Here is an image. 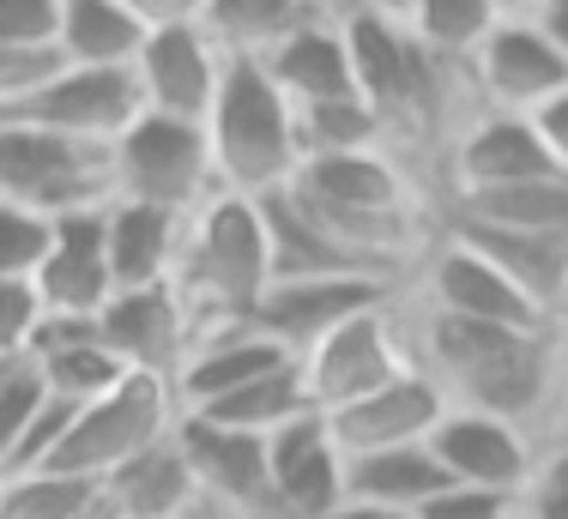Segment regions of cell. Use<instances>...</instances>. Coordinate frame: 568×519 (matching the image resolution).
<instances>
[{"instance_id":"obj_1","label":"cell","mask_w":568,"mask_h":519,"mask_svg":"<svg viewBox=\"0 0 568 519\" xmlns=\"http://www.w3.org/2000/svg\"><path fill=\"white\" fill-rule=\"evenodd\" d=\"M399 320H405L412 368H424L442 387V399L459 405V411L503 417L514 429L538 435V441H545V423L562 417V393H568L562 326H550V333H508V326L429 314L412 296H399Z\"/></svg>"},{"instance_id":"obj_2","label":"cell","mask_w":568,"mask_h":519,"mask_svg":"<svg viewBox=\"0 0 568 519\" xmlns=\"http://www.w3.org/2000/svg\"><path fill=\"white\" fill-rule=\"evenodd\" d=\"M170 291L182 296L194 338L224 333V326H254V308L273 291V242H266L261 200L212 194L187 217Z\"/></svg>"},{"instance_id":"obj_3","label":"cell","mask_w":568,"mask_h":519,"mask_svg":"<svg viewBox=\"0 0 568 519\" xmlns=\"http://www.w3.org/2000/svg\"><path fill=\"white\" fill-rule=\"evenodd\" d=\"M206 145H212V175L219 194L236 200H273L296 182L303 170V140L284 91L266 79V67L230 61L219 103L206 115Z\"/></svg>"},{"instance_id":"obj_4","label":"cell","mask_w":568,"mask_h":519,"mask_svg":"<svg viewBox=\"0 0 568 519\" xmlns=\"http://www.w3.org/2000/svg\"><path fill=\"white\" fill-rule=\"evenodd\" d=\"M0 200L37 217H73L115 206V163L110 145L67 140V133L31 128L0 115Z\"/></svg>"},{"instance_id":"obj_5","label":"cell","mask_w":568,"mask_h":519,"mask_svg":"<svg viewBox=\"0 0 568 519\" xmlns=\"http://www.w3.org/2000/svg\"><path fill=\"white\" fill-rule=\"evenodd\" d=\"M175 423H182V411H175L170 380L128 375L115 393L91 399L85 411L73 417V429H67V441L49 454L43 477H73V484L103 489L121 466H133L145 447H158L164 435H175Z\"/></svg>"},{"instance_id":"obj_6","label":"cell","mask_w":568,"mask_h":519,"mask_svg":"<svg viewBox=\"0 0 568 519\" xmlns=\"http://www.w3.org/2000/svg\"><path fill=\"white\" fill-rule=\"evenodd\" d=\"M296 368H303L308 411H321V417L345 411V405L382 393L387 380H399L405 368H412L405 320H399V291L387 296V303H375V308L339 320L327 338H315V345L296 357Z\"/></svg>"},{"instance_id":"obj_7","label":"cell","mask_w":568,"mask_h":519,"mask_svg":"<svg viewBox=\"0 0 568 519\" xmlns=\"http://www.w3.org/2000/svg\"><path fill=\"white\" fill-rule=\"evenodd\" d=\"M110 163H115V200H140V206H164V212L194 217L219 194L206 128L152 115V109L110 145Z\"/></svg>"},{"instance_id":"obj_8","label":"cell","mask_w":568,"mask_h":519,"mask_svg":"<svg viewBox=\"0 0 568 519\" xmlns=\"http://www.w3.org/2000/svg\"><path fill=\"white\" fill-rule=\"evenodd\" d=\"M405 296H412L417 308H429V314L478 320V326H508V333H550V326H557V320H545V314L526 303L490 260L471 254L459 236H448V230H436V242H429L424 260H417L412 291Z\"/></svg>"},{"instance_id":"obj_9","label":"cell","mask_w":568,"mask_h":519,"mask_svg":"<svg viewBox=\"0 0 568 519\" xmlns=\"http://www.w3.org/2000/svg\"><path fill=\"white\" fill-rule=\"evenodd\" d=\"M140 115H145L140 79L110 73V67H55L31 98L7 109V121H31V128L91 140V145H115Z\"/></svg>"},{"instance_id":"obj_10","label":"cell","mask_w":568,"mask_h":519,"mask_svg":"<svg viewBox=\"0 0 568 519\" xmlns=\"http://www.w3.org/2000/svg\"><path fill=\"white\" fill-rule=\"evenodd\" d=\"M545 175H562V170L550 157L545 133L532 128V115L478 109L442 152V200L490 194V187H514V182H545Z\"/></svg>"},{"instance_id":"obj_11","label":"cell","mask_w":568,"mask_h":519,"mask_svg":"<svg viewBox=\"0 0 568 519\" xmlns=\"http://www.w3.org/2000/svg\"><path fill=\"white\" fill-rule=\"evenodd\" d=\"M471 85H478L484 109L538 115L545 103H557L568 91V61L526 12H514V19H503L490 37H484L478 61H471Z\"/></svg>"},{"instance_id":"obj_12","label":"cell","mask_w":568,"mask_h":519,"mask_svg":"<svg viewBox=\"0 0 568 519\" xmlns=\"http://www.w3.org/2000/svg\"><path fill=\"white\" fill-rule=\"evenodd\" d=\"M224 54L212 49V37L200 24H175V31H152L133 61V79H140V103L152 115H170V121H194L206 128L212 103H219V85H224Z\"/></svg>"},{"instance_id":"obj_13","label":"cell","mask_w":568,"mask_h":519,"mask_svg":"<svg viewBox=\"0 0 568 519\" xmlns=\"http://www.w3.org/2000/svg\"><path fill=\"white\" fill-rule=\"evenodd\" d=\"M538 435L514 429L503 417L484 411H459L448 405V417L429 435V454L442 459V471L466 489H496V496H526V477L538 466Z\"/></svg>"},{"instance_id":"obj_14","label":"cell","mask_w":568,"mask_h":519,"mask_svg":"<svg viewBox=\"0 0 568 519\" xmlns=\"http://www.w3.org/2000/svg\"><path fill=\"white\" fill-rule=\"evenodd\" d=\"M98 338L128 375L175 380L187 345H194V320H187L182 296H175L170 284H152V291H115L98 314Z\"/></svg>"},{"instance_id":"obj_15","label":"cell","mask_w":568,"mask_h":519,"mask_svg":"<svg viewBox=\"0 0 568 519\" xmlns=\"http://www.w3.org/2000/svg\"><path fill=\"white\" fill-rule=\"evenodd\" d=\"M442 417H448L442 387L424 375V368H405V375L387 380L382 393L333 411L327 435H333V447H339L345 459H363V454H394V447H424Z\"/></svg>"},{"instance_id":"obj_16","label":"cell","mask_w":568,"mask_h":519,"mask_svg":"<svg viewBox=\"0 0 568 519\" xmlns=\"http://www.w3.org/2000/svg\"><path fill=\"white\" fill-rule=\"evenodd\" d=\"M175 441H182L187 466H194L200 501L230 508L242 519H278L273 471H266V435H236V429H212V423L182 417Z\"/></svg>"},{"instance_id":"obj_17","label":"cell","mask_w":568,"mask_h":519,"mask_svg":"<svg viewBox=\"0 0 568 519\" xmlns=\"http://www.w3.org/2000/svg\"><path fill=\"white\" fill-rule=\"evenodd\" d=\"M266 471H273L278 519H333L345 508V454L333 447L321 411L266 435Z\"/></svg>"},{"instance_id":"obj_18","label":"cell","mask_w":568,"mask_h":519,"mask_svg":"<svg viewBox=\"0 0 568 519\" xmlns=\"http://www.w3.org/2000/svg\"><path fill=\"white\" fill-rule=\"evenodd\" d=\"M103 212H110V206H103ZM103 212L55 217V230H49V254H43V266H37V278H31L43 314L98 320L103 303L115 296L110 242H103Z\"/></svg>"},{"instance_id":"obj_19","label":"cell","mask_w":568,"mask_h":519,"mask_svg":"<svg viewBox=\"0 0 568 519\" xmlns=\"http://www.w3.org/2000/svg\"><path fill=\"white\" fill-rule=\"evenodd\" d=\"M394 296V284L375 278H284L266 291V303L254 308V326H261L273 345H284L291 357H303L315 338H327L339 320L375 308Z\"/></svg>"},{"instance_id":"obj_20","label":"cell","mask_w":568,"mask_h":519,"mask_svg":"<svg viewBox=\"0 0 568 519\" xmlns=\"http://www.w3.org/2000/svg\"><path fill=\"white\" fill-rule=\"evenodd\" d=\"M296 363L284 345H273V338L261 333V326H224V333H206L187 345L182 368H175L170 393H175V411L194 417V411H212L219 399H230V393H242L248 380L273 375V368Z\"/></svg>"},{"instance_id":"obj_21","label":"cell","mask_w":568,"mask_h":519,"mask_svg":"<svg viewBox=\"0 0 568 519\" xmlns=\"http://www.w3.org/2000/svg\"><path fill=\"white\" fill-rule=\"evenodd\" d=\"M442 230L459 236L471 254H484L496 272L526 296L545 320L562 326V303H568V236H514V230H490V224H466V217L442 212Z\"/></svg>"},{"instance_id":"obj_22","label":"cell","mask_w":568,"mask_h":519,"mask_svg":"<svg viewBox=\"0 0 568 519\" xmlns=\"http://www.w3.org/2000/svg\"><path fill=\"white\" fill-rule=\"evenodd\" d=\"M266 79L284 91L291 109H333V103H363L357 79H351V54H345V31L339 12L303 24L278 54H266Z\"/></svg>"},{"instance_id":"obj_23","label":"cell","mask_w":568,"mask_h":519,"mask_svg":"<svg viewBox=\"0 0 568 519\" xmlns=\"http://www.w3.org/2000/svg\"><path fill=\"white\" fill-rule=\"evenodd\" d=\"M182 236H187L182 212L115 200V206L103 212V242H110L115 291H152V284H170L175 260H182Z\"/></svg>"},{"instance_id":"obj_24","label":"cell","mask_w":568,"mask_h":519,"mask_svg":"<svg viewBox=\"0 0 568 519\" xmlns=\"http://www.w3.org/2000/svg\"><path fill=\"white\" fill-rule=\"evenodd\" d=\"M327 19L315 0H206L200 12V31L212 37V49L224 61H254L261 67L266 54H278L303 24Z\"/></svg>"},{"instance_id":"obj_25","label":"cell","mask_w":568,"mask_h":519,"mask_svg":"<svg viewBox=\"0 0 568 519\" xmlns=\"http://www.w3.org/2000/svg\"><path fill=\"white\" fill-rule=\"evenodd\" d=\"M103 501H110L115 519H182L200 501V484H194V466H187L182 441L164 435L158 447H145L133 466H121L103 484Z\"/></svg>"},{"instance_id":"obj_26","label":"cell","mask_w":568,"mask_h":519,"mask_svg":"<svg viewBox=\"0 0 568 519\" xmlns=\"http://www.w3.org/2000/svg\"><path fill=\"white\" fill-rule=\"evenodd\" d=\"M442 489H454V477L442 471V459L429 454V441L424 447H394V454L345 459V501H363V508L424 513Z\"/></svg>"},{"instance_id":"obj_27","label":"cell","mask_w":568,"mask_h":519,"mask_svg":"<svg viewBox=\"0 0 568 519\" xmlns=\"http://www.w3.org/2000/svg\"><path fill=\"white\" fill-rule=\"evenodd\" d=\"M145 37L152 31H145L121 0H61V37H55L61 67H110V73H133Z\"/></svg>"},{"instance_id":"obj_28","label":"cell","mask_w":568,"mask_h":519,"mask_svg":"<svg viewBox=\"0 0 568 519\" xmlns=\"http://www.w3.org/2000/svg\"><path fill=\"white\" fill-rule=\"evenodd\" d=\"M442 212L466 217V224L514 230V236H568V175L490 187V194H459V200H442Z\"/></svg>"},{"instance_id":"obj_29","label":"cell","mask_w":568,"mask_h":519,"mask_svg":"<svg viewBox=\"0 0 568 519\" xmlns=\"http://www.w3.org/2000/svg\"><path fill=\"white\" fill-rule=\"evenodd\" d=\"M387 12L417 37V49L448 61V67H471L484 49V37L503 24V12H496L490 0H394Z\"/></svg>"},{"instance_id":"obj_30","label":"cell","mask_w":568,"mask_h":519,"mask_svg":"<svg viewBox=\"0 0 568 519\" xmlns=\"http://www.w3.org/2000/svg\"><path fill=\"white\" fill-rule=\"evenodd\" d=\"M308 417V393H303V368L284 363L273 375L248 380L242 393L219 399L212 411H194V423H212V429H236V435H278L284 423Z\"/></svg>"},{"instance_id":"obj_31","label":"cell","mask_w":568,"mask_h":519,"mask_svg":"<svg viewBox=\"0 0 568 519\" xmlns=\"http://www.w3.org/2000/svg\"><path fill=\"white\" fill-rule=\"evenodd\" d=\"M55 37H61V0H0V49L55 54Z\"/></svg>"},{"instance_id":"obj_32","label":"cell","mask_w":568,"mask_h":519,"mask_svg":"<svg viewBox=\"0 0 568 519\" xmlns=\"http://www.w3.org/2000/svg\"><path fill=\"white\" fill-rule=\"evenodd\" d=\"M49 230H55L49 217L0 200V278H37V266L49 254Z\"/></svg>"},{"instance_id":"obj_33","label":"cell","mask_w":568,"mask_h":519,"mask_svg":"<svg viewBox=\"0 0 568 519\" xmlns=\"http://www.w3.org/2000/svg\"><path fill=\"white\" fill-rule=\"evenodd\" d=\"M43 375H37L31 363L7 368V380H0V471H7V459L19 454L24 429H31V417L43 411Z\"/></svg>"},{"instance_id":"obj_34","label":"cell","mask_w":568,"mask_h":519,"mask_svg":"<svg viewBox=\"0 0 568 519\" xmlns=\"http://www.w3.org/2000/svg\"><path fill=\"white\" fill-rule=\"evenodd\" d=\"M43 303H37L31 278H0V363H31Z\"/></svg>"},{"instance_id":"obj_35","label":"cell","mask_w":568,"mask_h":519,"mask_svg":"<svg viewBox=\"0 0 568 519\" xmlns=\"http://www.w3.org/2000/svg\"><path fill=\"white\" fill-rule=\"evenodd\" d=\"M520 513L526 519H568V435L538 447V466L526 477Z\"/></svg>"},{"instance_id":"obj_36","label":"cell","mask_w":568,"mask_h":519,"mask_svg":"<svg viewBox=\"0 0 568 519\" xmlns=\"http://www.w3.org/2000/svg\"><path fill=\"white\" fill-rule=\"evenodd\" d=\"M417 519H520V496H496V489H442Z\"/></svg>"},{"instance_id":"obj_37","label":"cell","mask_w":568,"mask_h":519,"mask_svg":"<svg viewBox=\"0 0 568 519\" xmlns=\"http://www.w3.org/2000/svg\"><path fill=\"white\" fill-rule=\"evenodd\" d=\"M145 31H175V24H200L206 0H121Z\"/></svg>"},{"instance_id":"obj_38","label":"cell","mask_w":568,"mask_h":519,"mask_svg":"<svg viewBox=\"0 0 568 519\" xmlns=\"http://www.w3.org/2000/svg\"><path fill=\"white\" fill-rule=\"evenodd\" d=\"M532 128L545 133V145H550V157H557V170L568 175V91H562L557 103H545V109H538V115H532Z\"/></svg>"},{"instance_id":"obj_39","label":"cell","mask_w":568,"mask_h":519,"mask_svg":"<svg viewBox=\"0 0 568 519\" xmlns=\"http://www.w3.org/2000/svg\"><path fill=\"white\" fill-rule=\"evenodd\" d=\"M526 19L557 43V54L568 61V0H526Z\"/></svg>"},{"instance_id":"obj_40","label":"cell","mask_w":568,"mask_h":519,"mask_svg":"<svg viewBox=\"0 0 568 519\" xmlns=\"http://www.w3.org/2000/svg\"><path fill=\"white\" fill-rule=\"evenodd\" d=\"M333 519H417V513H394V508H363V501H345Z\"/></svg>"},{"instance_id":"obj_41","label":"cell","mask_w":568,"mask_h":519,"mask_svg":"<svg viewBox=\"0 0 568 519\" xmlns=\"http://www.w3.org/2000/svg\"><path fill=\"white\" fill-rule=\"evenodd\" d=\"M182 519H242V513H230V508H212V501H194Z\"/></svg>"},{"instance_id":"obj_42","label":"cell","mask_w":568,"mask_h":519,"mask_svg":"<svg viewBox=\"0 0 568 519\" xmlns=\"http://www.w3.org/2000/svg\"><path fill=\"white\" fill-rule=\"evenodd\" d=\"M496 12H503V19H514V12H526V0H490Z\"/></svg>"},{"instance_id":"obj_43","label":"cell","mask_w":568,"mask_h":519,"mask_svg":"<svg viewBox=\"0 0 568 519\" xmlns=\"http://www.w3.org/2000/svg\"><path fill=\"white\" fill-rule=\"evenodd\" d=\"M315 7H321V12H345L351 0H315Z\"/></svg>"},{"instance_id":"obj_44","label":"cell","mask_w":568,"mask_h":519,"mask_svg":"<svg viewBox=\"0 0 568 519\" xmlns=\"http://www.w3.org/2000/svg\"><path fill=\"white\" fill-rule=\"evenodd\" d=\"M557 423H562V429H557V435H568V393H562V417H557ZM557 435H550V441H557Z\"/></svg>"},{"instance_id":"obj_45","label":"cell","mask_w":568,"mask_h":519,"mask_svg":"<svg viewBox=\"0 0 568 519\" xmlns=\"http://www.w3.org/2000/svg\"><path fill=\"white\" fill-rule=\"evenodd\" d=\"M7 368H19V363H0V380H7Z\"/></svg>"},{"instance_id":"obj_46","label":"cell","mask_w":568,"mask_h":519,"mask_svg":"<svg viewBox=\"0 0 568 519\" xmlns=\"http://www.w3.org/2000/svg\"><path fill=\"white\" fill-rule=\"evenodd\" d=\"M562 326H568V303H562Z\"/></svg>"},{"instance_id":"obj_47","label":"cell","mask_w":568,"mask_h":519,"mask_svg":"<svg viewBox=\"0 0 568 519\" xmlns=\"http://www.w3.org/2000/svg\"><path fill=\"white\" fill-rule=\"evenodd\" d=\"M562 345H568V326H562Z\"/></svg>"},{"instance_id":"obj_48","label":"cell","mask_w":568,"mask_h":519,"mask_svg":"<svg viewBox=\"0 0 568 519\" xmlns=\"http://www.w3.org/2000/svg\"><path fill=\"white\" fill-rule=\"evenodd\" d=\"M520 519H526V513H520Z\"/></svg>"}]
</instances>
